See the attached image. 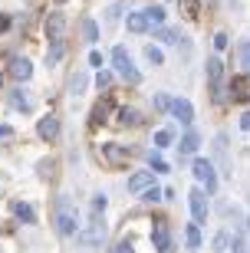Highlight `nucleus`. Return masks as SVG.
<instances>
[{
  "label": "nucleus",
  "instance_id": "obj_1",
  "mask_svg": "<svg viewBox=\"0 0 250 253\" xmlns=\"http://www.w3.org/2000/svg\"><path fill=\"white\" fill-rule=\"evenodd\" d=\"M53 220H56V234H63V237L76 234V227H79V211H76V204H73L69 194L56 197V217Z\"/></svg>",
  "mask_w": 250,
  "mask_h": 253
},
{
  "label": "nucleus",
  "instance_id": "obj_2",
  "mask_svg": "<svg viewBox=\"0 0 250 253\" xmlns=\"http://www.w3.org/2000/svg\"><path fill=\"white\" fill-rule=\"evenodd\" d=\"M76 244L86 247V250H96V247H102V240H105V220H102L99 214H93V220L86 227H76Z\"/></svg>",
  "mask_w": 250,
  "mask_h": 253
},
{
  "label": "nucleus",
  "instance_id": "obj_3",
  "mask_svg": "<svg viewBox=\"0 0 250 253\" xmlns=\"http://www.w3.org/2000/svg\"><path fill=\"white\" fill-rule=\"evenodd\" d=\"M112 66L119 69V76L125 79V83H132V85L142 83V73L132 66V56H129V49H125V46H115V49H112Z\"/></svg>",
  "mask_w": 250,
  "mask_h": 253
},
{
  "label": "nucleus",
  "instance_id": "obj_4",
  "mask_svg": "<svg viewBox=\"0 0 250 253\" xmlns=\"http://www.w3.org/2000/svg\"><path fill=\"white\" fill-rule=\"evenodd\" d=\"M191 174H195V181L204 188V194H214L217 191V174H214V165L207 158H198L191 165Z\"/></svg>",
  "mask_w": 250,
  "mask_h": 253
},
{
  "label": "nucleus",
  "instance_id": "obj_5",
  "mask_svg": "<svg viewBox=\"0 0 250 253\" xmlns=\"http://www.w3.org/2000/svg\"><path fill=\"white\" fill-rule=\"evenodd\" d=\"M99 155H102L105 165H112V168H122V165H129V158H132L129 145H119V141H105V145L99 148Z\"/></svg>",
  "mask_w": 250,
  "mask_h": 253
},
{
  "label": "nucleus",
  "instance_id": "obj_6",
  "mask_svg": "<svg viewBox=\"0 0 250 253\" xmlns=\"http://www.w3.org/2000/svg\"><path fill=\"white\" fill-rule=\"evenodd\" d=\"M151 244H155L158 253H175V240H171V230H168L165 220H158L151 227Z\"/></svg>",
  "mask_w": 250,
  "mask_h": 253
},
{
  "label": "nucleus",
  "instance_id": "obj_7",
  "mask_svg": "<svg viewBox=\"0 0 250 253\" xmlns=\"http://www.w3.org/2000/svg\"><path fill=\"white\" fill-rule=\"evenodd\" d=\"M188 204H191L195 220H198V224H204V220H207V194H204V188L191 191V194H188Z\"/></svg>",
  "mask_w": 250,
  "mask_h": 253
},
{
  "label": "nucleus",
  "instance_id": "obj_8",
  "mask_svg": "<svg viewBox=\"0 0 250 253\" xmlns=\"http://www.w3.org/2000/svg\"><path fill=\"white\" fill-rule=\"evenodd\" d=\"M168 112L175 115V119H178L181 125H191V122H195V105L188 102V99H171Z\"/></svg>",
  "mask_w": 250,
  "mask_h": 253
},
{
  "label": "nucleus",
  "instance_id": "obj_9",
  "mask_svg": "<svg viewBox=\"0 0 250 253\" xmlns=\"http://www.w3.org/2000/svg\"><path fill=\"white\" fill-rule=\"evenodd\" d=\"M7 73L13 76L17 83H27L30 76H33V66H30L27 56H13V59H10V66H7Z\"/></svg>",
  "mask_w": 250,
  "mask_h": 253
},
{
  "label": "nucleus",
  "instance_id": "obj_10",
  "mask_svg": "<svg viewBox=\"0 0 250 253\" xmlns=\"http://www.w3.org/2000/svg\"><path fill=\"white\" fill-rule=\"evenodd\" d=\"M37 135H40L43 141H53L56 135H59V119H56L53 112L43 115V119H40V125H37Z\"/></svg>",
  "mask_w": 250,
  "mask_h": 253
},
{
  "label": "nucleus",
  "instance_id": "obj_11",
  "mask_svg": "<svg viewBox=\"0 0 250 253\" xmlns=\"http://www.w3.org/2000/svg\"><path fill=\"white\" fill-rule=\"evenodd\" d=\"M149 184H155V171H139L129 178V194H142Z\"/></svg>",
  "mask_w": 250,
  "mask_h": 253
},
{
  "label": "nucleus",
  "instance_id": "obj_12",
  "mask_svg": "<svg viewBox=\"0 0 250 253\" xmlns=\"http://www.w3.org/2000/svg\"><path fill=\"white\" fill-rule=\"evenodd\" d=\"M227 92H234V99H237V102H247V99H250V79H247V73L234 76V83H231V89H227Z\"/></svg>",
  "mask_w": 250,
  "mask_h": 253
},
{
  "label": "nucleus",
  "instance_id": "obj_13",
  "mask_svg": "<svg viewBox=\"0 0 250 253\" xmlns=\"http://www.w3.org/2000/svg\"><path fill=\"white\" fill-rule=\"evenodd\" d=\"M63 33H66V17H63V13H50V20H47L50 43H53V40H63Z\"/></svg>",
  "mask_w": 250,
  "mask_h": 253
},
{
  "label": "nucleus",
  "instance_id": "obj_14",
  "mask_svg": "<svg viewBox=\"0 0 250 253\" xmlns=\"http://www.w3.org/2000/svg\"><path fill=\"white\" fill-rule=\"evenodd\" d=\"M198 145H201V135H198L195 128L185 131V138H181V145H178V151H181V158H188V155H195Z\"/></svg>",
  "mask_w": 250,
  "mask_h": 253
},
{
  "label": "nucleus",
  "instance_id": "obj_15",
  "mask_svg": "<svg viewBox=\"0 0 250 253\" xmlns=\"http://www.w3.org/2000/svg\"><path fill=\"white\" fill-rule=\"evenodd\" d=\"M10 105H13L17 112H33V99H30L23 89H13V92H10Z\"/></svg>",
  "mask_w": 250,
  "mask_h": 253
},
{
  "label": "nucleus",
  "instance_id": "obj_16",
  "mask_svg": "<svg viewBox=\"0 0 250 253\" xmlns=\"http://www.w3.org/2000/svg\"><path fill=\"white\" fill-rule=\"evenodd\" d=\"M207 83H211V85L224 83V63H221L217 56H211V59H207Z\"/></svg>",
  "mask_w": 250,
  "mask_h": 253
},
{
  "label": "nucleus",
  "instance_id": "obj_17",
  "mask_svg": "<svg viewBox=\"0 0 250 253\" xmlns=\"http://www.w3.org/2000/svg\"><path fill=\"white\" fill-rule=\"evenodd\" d=\"M13 217H17L20 224H33V220H37V211L30 204H23V201H17V204H13Z\"/></svg>",
  "mask_w": 250,
  "mask_h": 253
},
{
  "label": "nucleus",
  "instance_id": "obj_18",
  "mask_svg": "<svg viewBox=\"0 0 250 253\" xmlns=\"http://www.w3.org/2000/svg\"><path fill=\"white\" fill-rule=\"evenodd\" d=\"M214 155H217V161L227 168V131H217V135H214Z\"/></svg>",
  "mask_w": 250,
  "mask_h": 253
},
{
  "label": "nucleus",
  "instance_id": "obj_19",
  "mask_svg": "<svg viewBox=\"0 0 250 253\" xmlns=\"http://www.w3.org/2000/svg\"><path fill=\"white\" fill-rule=\"evenodd\" d=\"M125 27H129V33H145L149 30V20H145V13H129V20H125Z\"/></svg>",
  "mask_w": 250,
  "mask_h": 253
},
{
  "label": "nucleus",
  "instance_id": "obj_20",
  "mask_svg": "<svg viewBox=\"0 0 250 253\" xmlns=\"http://www.w3.org/2000/svg\"><path fill=\"white\" fill-rule=\"evenodd\" d=\"M211 247H214V253H231V234H227V230H217Z\"/></svg>",
  "mask_w": 250,
  "mask_h": 253
},
{
  "label": "nucleus",
  "instance_id": "obj_21",
  "mask_svg": "<svg viewBox=\"0 0 250 253\" xmlns=\"http://www.w3.org/2000/svg\"><path fill=\"white\" fill-rule=\"evenodd\" d=\"M86 85H89V76H86V73H76L73 79H69V95H73V99H76V95H83Z\"/></svg>",
  "mask_w": 250,
  "mask_h": 253
},
{
  "label": "nucleus",
  "instance_id": "obj_22",
  "mask_svg": "<svg viewBox=\"0 0 250 253\" xmlns=\"http://www.w3.org/2000/svg\"><path fill=\"white\" fill-rule=\"evenodd\" d=\"M109 112H112V102H109V99L96 102V109H93V125H102L105 119H109Z\"/></svg>",
  "mask_w": 250,
  "mask_h": 253
},
{
  "label": "nucleus",
  "instance_id": "obj_23",
  "mask_svg": "<svg viewBox=\"0 0 250 253\" xmlns=\"http://www.w3.org/2000/svg\"><path fill=\"white\" fill-rule=\"evenodd\" d=\"M149 165H151V171H155V174H165V171H168V161L161 158V148H151L149 151Z\"/></svg>",
  "mask_w": 250,
  "mask_h": 253
},
{
  "label": "nucleus",
  "instance_id": "obj_24",
  "mask_svg": "<svg viewBox=\"0 0 250 253\" xmlns=\"http://www.w3.org/2000/svg\"><path fill=\"white\" fill-rule=\"evenodd\" d=\"M63 53H66V43L63 40H53V46L47 49V66H56L59 59H63Z\"/></svg>",
  "mask_w": 250,
  "mask_h": 253
},
{
  "label": "nucleus",
  "instance_id": "obj_25",
  "mask_svg": "<svg viewBox=\"0 0 250 253\" xmlns=\"http://www.w3.org/2000/svg\"><path fill=\"white\" fill-rule=\"evenodd\" d=\"M142 13L149 20V27H161V23H165V7H145Z\"/></svg>",
  "mask_w": 250,
  "mask_h": 253
},
{
  "label": "nucleus",
  "instance_id": "obj_26",
  "mask_svg": "<svg viewBox=\"0 0 250 253\" xmlns=\"http://www.w3.org/2000/svg\"><path fill=\"white\" fill-rule=\"evenodd\" d=\"M237 63H241V73H247V66H250V43L247 40L237 43Z\"/></svg>",
  "mask_w": 250,
  "mask_h": 253
},
{
  "label": "nucleus",
  "instance_id": "obj_27",
  "mask_svg": "<svg viewBox=\"0 0 250 253\" xmlns=\"http://www.w3.org/2000/svg\"><path fill=\"white\" fill-rule=\"evenodd\" d=\"M83 40L86 43H96L99 40V23L96 20H83Z\"/></svg>",
  "mask_w": 250,
  "mask_h": 253
},
{
  "label": "nucleus",
  "instance_id": "obj_28",
  "mask_svg": "<svg viewBox=\"0 0 250 253\" xmlns=\"http://www.w3.org/2000/svg\"><path fill=\"white\" fill-rule=\"evenodd\" d=\"M142 201H145V204H158V201H165V197H161V188H158V184H149V188L142 191Z\"/></svg>",
  "mask_w": 250,
  "mask_h": 253
},
{
  "label": "nucleus",
  "instance_id": "obj_29",
  "mask_svg": "<svg viewBox=\"0 0 250 253\" xmlns=\"http://www.w3.org/2000/svg\"><path fill=\"white\" fill-rule=\"evenodd\" d=\"M155 37H158V40H165V43H181V33H175V30H168V27H158V30H155Z\"/></svg>",
  "mask_w": 250,
  "mask_h": 253
},
{
  "label": "nucleus",
  "instance_id": "obj_30",
  "mask_svg": "<svg viewBox=\"0 0 250 253\" xmlns=\"http://www.w3.org/2000/svg\"><path fill=\"white\" fill-rule=\"evenodd\" d=\"M171 141H175V135H171V131H168V128L155 131V148H168Z\"/></svg>",
  "mask_w": 250,
  "mask_h": 253
},
{
  "label": "nucleus",
  "instance_id": "obj_31",
  "mask_svg": "<svg viewBox=\"0 0 250 253\" xmlns=\"http://www.w3.org/2000/svg\"><path fill=\"white\" fill-rule=\"evenodd\" d=\"M119 119H122V125H139V122H142V115L135 112V109H122Z\"/></svg>",
  "mask_w": 250,
  "mask_h": 253
},
{
  "label": "nucleus",
  "instance_id": "obj_32",
  "mask_svg": "<svg viewBox=\"0 0 250 253\" xmlns=\"http://www.w3.org/2000/svg\"><path fill=\"white\" fill-rule=\"evenodd\" d=\"M145 56H149L151 66H161V63H165V53H161L158 46H145Z\"/></svg>",
  "mask_w": 250,
  "mask_h": 253
},
{
  "label": "nucleus",
  "instance_id": "obj_33",
  "mask_svg": "<svg viewBox=\"0 0 250 253\" xmlns=\"http://www.w3.org/2000/svg\"><path fill=\"white\" fill-rule=\"evenodd\" d=\"M211 89H214V105H224L227 99H231V95H227V85H224V83L211 85Z\"/></svg>",
  "mask_w": 250,
  "mask_h": 253
},
{
  "label": "nucleus",
  "instance_id": "obj_34",
  "mask_svg": "<svg viewBox=\"0 0 250 253\" xmlns=\"http://www.w3.org/2000/svg\"><path fill=\"white\" fill-rule=\"evenodd\" d=\"M96 85H99L102 92H105V89H112V73H105V69H99V76H96Z\"/></svg>",
  "mask_w": 250,
  "mask_h": 253
},
{
  "label": "nucleus",
  "instance_id": "obj_35",
  "mask_svg": "<svg viewBox=\"0 0 250 253\" xmlns=\"http://www.w3.org/2000/svg\"><path fill=\"white\" fill-rule=\"evenodd\" d=\"M181 7H185L188 17L195 20V17H198V10H201V3H198V0H181Z\"/></svg>",
  "mask_w": 250,
  "mask_h": 253
},
{
  "label": "nucleus",
  "instance_id": "obj_36",
  "mask_svg": "<svg viewBox=\"0 0 250 253\" xmlns=\"http://www.w3.org/2000/svg\"><path fill=\"white\" fill-rule=\"evenodd\" d=\"M185 244H188V247H198V244H201V234H198V227H188Z\"/></svg>",
  "mask_w": 250,
  "mask_h": 253
},
{
  "label": "nucleus",
  "instance_id": "obj_37",
  "mask_svg": "<svg viewBox=\"0 0 250 253\" xmlns=\"http://www.w3.org/2000/svg\"><path fill=\"white\" fill-rule=\"evenodd\" d=\"M168 105H171V99H168L165 92H155V109L158 112H168Z\"/></svg>",
  "mask_w": 250,
  "mask_h": 253
},
{
  "label": "nucleus",
  "instance_id": "obj_38",
  "mask_svg": "<svg viewBox=\"0 0 250 253\" xmlns=\"http://www.w3.org/2000/svg\"><path fill=\"white\" fill-rule=\"evenodd\" d=\"M105 204H109V197H105V194H96L93 197V214H102V211H105Z\"/></svg>",
  "mask_w": 250,
  "mask_h": 253
},
{
  "label": "nucleus",
  "instance_id": "obj_39",
  "mask_svg": "<svg viewBox=\"0 0 250 253\" xmlns=\"http://www.w3.org/2000/svg\"><path fill=\"white\" fill-rule=\"evenodd\" d=\"M231 250H234V253H247V240H244V234L237 237V240L231 237Z\"/></svg>",
  "mask_w": 250,
  "mask_h": 253
},
{
  "label": "nucleus",
  "instance_id": "obj_40",
  "mask_svg": "<svg viewBox=\"0 0 250 253\" xmlns=\"http://www.w3.org/2000/svg\"><path fill=\"white\" fill-rule=\"evenodd\" d=\"M214 49H217V53L227 49V33H217V37H214Z\"/></svg>",
  "mask_w": 250,
  "mask_h": 253
},
{
  "label": "nucleus",
  "instance_id": "obj_41",
  "mask_svg": "<svg viewBox=\"0 0 250 253\" xmlns=\"http://www.w3.org/2000/svg\"><path fill=\"white\" fill-rule=\"evenodd\" d=\"M112 253H135V247H132V240H122V244L115 247Z\"/></svg>",
  "mask_w": 250,
  "mask_h": 253
},
{
  "label": "nucleus",
  "instance_id": "obj_42",
  "mask_svg": "<svg viewBox=\"0 0 250 253\" xmlns=\"http://www.w3.org/2000/svg\"><path fill=\"white\" fill-rule=\"evenodd\" d=\"M7 138H13V128L10 125H0V141H7Z\"/></svg>",
  "mask_w": 250,
  "mask_h": 253
},
{
  "label": "nucleus",
  "instance_id": "obj_43",
  "mask_svg": "<svg viewBox=\"0 0 250 253\" xmlns=\"http://www.w3.org/2000/svg\"><path fill=\"white\" fill-rule=\"evenodd\" d=\"M89 66H102V53H96V49H93V53H89Z\"/></svg>",
  "mask_w": 250,
  "mask_h": 253
},
{
  "label": "nucleus",
  "instance_id": "obj_44",
  "mask_svg": "<svg viewBox=\"0 0 250 253\" xmlns=\"http://www.w3.org/2000/svg\"><path fill=\"white\" fill-rule=\"evenodd\" d=\"M247 128H250V115L244 112V115H241V131H247Z\"/></svg>",
  "mask_w": 250,
  "mask_h": 253
},
{
  "label": "nucleus",
  "instance_id": "obj_45",
  "mask_svg": "<svg viewBox=\"0 0 250 253\" xmlns=\"http://www.w3.org/2000/svg\"><path fill=\"white\" fill-rule=\"evenodd\" d=\"M7 27H10V17H7V13H0V33H3Z\"/></svg>",
  "mask_w": 250,
  "mask_h": 253
},
{
  "label": "nucleus",
  "instance_id": "obj_46",
  "mask_svg": "<svg viewBox=\"0 0 250 253\" xmlns=\"http://www.w3.org/2000/svg\"><path fill=\"white\" fill-rule=\"evenodd\" d=\"M56 3H66V0H56Z\"/></svg>",
  "mask_w": 250,
  "mask_h": 253
},
{
  "label": "nucleus",
  "instance_id": "obj_47",
  "mask_svg": "<svg viewBox=\"0 0 250 253\" xmlns=\"http://www.w3.org/2000/svg\"><path fill=\"white\" fill-rule=\"evenodd\" d=\"M0 85H3V76H0Z\"/></svg>",
  "mask_w": 250,
  "mask_h": 253
}]
</instances>
